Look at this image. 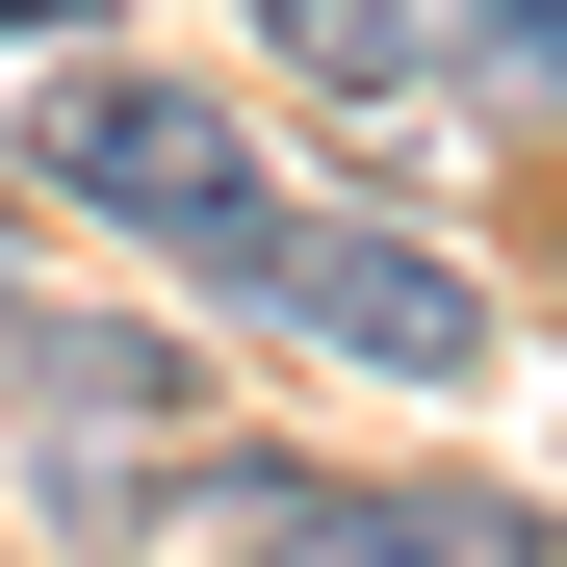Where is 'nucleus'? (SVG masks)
<instances>
[{"label": "nucleus", "instance_id": "obj_2", "mask_svg": "<svg viewBox=\"0 0 567 567\" xmlns=\"http://www.w3.org/2000/svg\"><path fill=\"white\" fill-rule=\"evenodd\" d=\"M207 567H542V491H464V464H233Z\"/></svg>", "mask_w": 567, "mask_h": 567}, {"label": "nucleus", "instance_id": "obj_3", "mask_svg": "<svg viewBox=\"0 0 567 567\" xmlns=\"http://www.w3.org/2000/svg\"><path fill=\"white\" fill-rule=\"evenodd\" d=\"M233 310H284V336H336V361H413V388H464V361H491V284H464L439 233H361V207H284Z\"/></svg>", "mask_w": 567, "mask_h": 567}, {"label": "nucleus", "instance_id": "obj_5", "mask_svg": "<svg viewBox=\"0 0 567 567\" xmlns=\"http://www.w3.org/2000/svg\"><path fill=\"white\" fill-rule=\"evenodd\" d=\"M258 27L310 52L336 104H413V78H439V27H413V0H258Z\"/></svg>", "mask_w": 567, "mask_h": 567}, {"label": "nucleus", "instance_id": "obj_1", "mask_svg": "<svg viewBox=\"0 0 567 567\" xmlns=\"http://www.w3.org/2000/svg\"><path fill=\"white\" fill-rule=\"evenodd\" d=\"M27 181H52V207H104V233H155L181 284H258V233H284L258 130H233V104H181V78H104V52H52V78H27Z\"/></svg>", "mask_w": 567, "mask_h": 567}, {"label": "nucleus", "instance_id": "obj_4", "mask_svg": "<svg viewBox=\"0 0 567 567\" xmlns=\"http://www.w3.org/2000/svg\"><path fill=\"white\" fill-rule=\"evenodd\" d=\"M0 413L52 439V491H78V516H130V464L207 413V388H181V336H130V310H0Z\"/></svg>", "mask_w": 567, "mask_h": 567}, {"label": "nucleus", "instance_id": "obj_7", "mask_svg": "<svg viewBox=\"0 0 567 567\" xmlns=\"http://www.w3.org/2000/svg\"><path fill=\"white\" fill-rule=\"evenodd\" d=\"M78 27H104V0H0V52H78Z\"/></svg>", "mask_w": 567, "mask_h": 567}, {"label": "nucleus", "instance_id": "obj_6", "mask_svg": "<svg viewBox=\"0 0 567 567\" xmlns=\"http://www.w3.org/2000/svg\"><path fill=\"white\" fill-rule=\"evenodd\" d=\"M413 27L491 78V104H567V0H413Z\"/></svg>", "mask_w": 567, "mask_h": 567}]
</instances>
